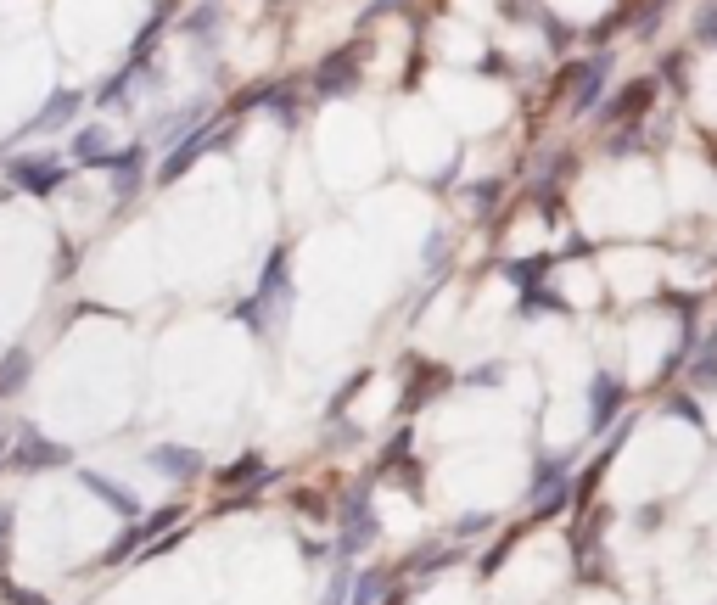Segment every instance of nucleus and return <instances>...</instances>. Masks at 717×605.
<instances>
[{
	"label": "nucleus",
	"instance_id": "f3484780",
	"mask_svg": "<svg viewBox=\"0 0 717 605\" xmlns=\"http://www.w3.org/2000/svg\"><path fill=\"white\" fill-rule=\"evenodd\" d=\"M269 101H275V118H281V124H297V113H292L297 101L292 96H269Z\"/></svg>",
	"mask_w": 717,
	"mask_h": 605
},
{
	"label": "nucleus",
	"instance_id": "20e7f679",
	"mask_svg": "<svg viewBox=\"0 0 717 605\" xmlns=\"http://www.w3.org/2000/svg\"><path fill=\"white\" fill-rule=\"evenodd\" d=\"M589 409H594V432H605V421H617L622 409V381L617 376H600L589 387Z\"/></svg>",
	"mask_w": 717,
	"mask_h": 605
},
{
	"label": "nucleus",
	"instance_id": "aec40b11",
	"mask_svg": "<svg viewBox=\"0 0 717 605\" xmlns=\"http://www.w3.org/2000/svg\"><path fill=\"white\" fill-rule=\"evenodd\" d=\"M0 202H6V197H0Z\"/></svg>",
	"mask_w": 717,
	"mask_h": 605
},
{
	"label": "nucleus",
	"instance_id": "9b49d317",
	"mask_svg": "<svg viewBox=\"0 0 717 605\" xmlns=\"http://www.w3.org/2000/svg\"><path fill=\"white\" fill-rule=\"evenodd\" d=\"M79 107H85V96H79V90H57V96H51V107H45V113L34 118V129L45 135V129H57L62 118H73Z\"/></svg>",
	"mask_w": 717,
	"mask_h": 605
},
{
	"label": "nucleus",
	"instance_id": "ddd939ff",
	"mask_svg": "<svg viewBox=\"0 0 717 605\" xmlns=\"http://www.w3.org/2000/svg\"><path fill=\"white\" fill-rule=\"evenodd\" d=\"M253 477H264V460H258V454H241V460L225 471V488H236V482H253Z\"/></svg>",
	"mask_w": 717,
	"mask_h": 605
},
{
	"label": "nucleus",
	"instance_id": "9d476101",
	"mask_svg": "<svg viewBox=\"0 0 717 605\" xmlns=\"http://www.w3.org/2000/svg\"><path fill=\"white\" fill-rule=\"evenodd\" d=\"M645 101H656V79H639V85H628L617 101H611V107H605V118H633Z\"/></svg>",
	"mask_w": 717,
	"mask_h": 605
},
{
	"label": "nucleus",
	"instance_id": "4468645a",
	"mask_svg": "<svg viewBox=\"0 0 717 605\" xmlns=\"http://www.w3.org/2000/svg\"><path fill=\"white\" fill-rule=\"evenodd\" d=\"M185 29L197 34V40H202V34L213 40V29H219V12H213V6H202V12H191V23H185Z\"/></svg>",
	"mask_w": 717,
	"mask_h": 605
},
{
	"label": "nucleus",
	"instance_id": "dca6fc26",
	"mask_svg": "<svg viewBox=\"0 0 717 605\" xmlns=\"http://www.w3.org/2000/svg\"><path fill=\"white\" fill-rule=\"evenodd\" d=\"M381 594V577H359V589H353V605H376Z\"/></svg>",
	"mask_w": 717,
	"mask_h": 605
},
{
	"label": "nucleus",
	"instance_id": "0eeeda50",
	"mask_svg": "<svg viewBox=\"0 0 717 605\" xmlns=\"http://www.w3.org/2000/svg\"><path fill=\"white\" fill-rule=\"evenodd\" d=\"M605 73H611V57H594L589 68H583V85H577V96H572V113H589V107H594V96H600V85H605Z\"/></svg>",
	"mask_w": 717,
	"mask_h": 605
},
{
	"label": "nucleus",
	"instance_id": "1a4fd4ad",
	"mask_svg": "<svg viewBox=\"0 0 717 605\" xmlns=\"http://www.w3.org/2000/svg\"><path fill=\"white\" fill-rule=\"evenodd\" d=\"M353 79H359V57H353V51H342V57H331L320 68V90L325 96H331V90H348Z\"/></svg>",
	"mask_w": 717,
	"mask_h": 605
},
{
	"label": "nucleus",
	"instance_id": "39448f33",
	"mask_svg": "<svg viewBox=\"0 0 717 605\" xmlns=\"http://www.w3.org/2000/svg\"><path fill=\"white\" fill-rule=\"evenodd\" d=\"M85 488L96 493V499H107V505H113L124 521H135V516H141V499H135V493H129L124 482H107V477H96V471H85Z\"/></svg>",
	"mask_w": 717,
	"mask_h": 605
},
{
	"label": "nucleus",
	"instance_id": "f8f14e48",
	"mask_svg": "<svg viewBox=\"0 0 717 605\" xmlns=\"http://www.w3.org/2000/svg\"><path fill=\"white\" fill-rule=\"evenodd\" d=\"M73 152L85 157V163H101V169L113 163V157H107V135H101V129H85V135L73 141Z\"/></svg>",
	"mask_w": 717,
	"mask_h": 605
},
{
	"label": "nucleus",
	"instance_id": "6ab92c4d",
	"mask_svg": "<svg viewBox=\"0 0 717 605\" xmlns=\"http://www.w3.org/2000/svg\"><path fill=\"white\" fill-rule=\"evenodd\" d=\"M6 538H12V510H0V561H6Z\"/></svg>",
	"mask_w": 717,
	"mask_h": 605
},
{
	"label": "nucleus",
	"instance_id": "f257e3e1",
	"mask_svg": "<svg viewBox=\"0 0 717 605\" xmlns=\"http://www.w3.org/2000/svg\"><path fill=\"white\" fill-rule=\"evenodd\" d=\"M12 460H17V471H51V465H68V449H62V443H45L34 426H23Z\"/></svg>",
	"mask_w": 717,
	"mask_h": 605
},
{
	"label": "nucleus",
	"instance_id": "423d86ee",
	"mask_svg": "<svg viewBox=\"0 0 717 605\" xmlns=\"http://www.w3.org/2000/svg\"><path fill=\"white\" fill-rule=\"evenodd\" d=\"M17 185H23V191H34V197H45V191H51V185L62 180V163H17Z\"/></svg>",
	"mask_w": 717,
	"mask_h": 605
},
{
	"label": "nucleus",
	"instance_id": "f03ea898",
	"mask_svg": "<svg viewBox=\"0 0 717 605\" xmlns=\"http://www.w3.org/2000/svg\"><path fill=\"white\" fill-rule=\"evenodd\" d=\"M213 146H225V129H197V135H185V141L174 146V157L163 163V180H180L202 152H213Z\"/></svg>",
	"mask_w": 717,
	"mask_h": 605
},
{
	"label": "nucleus",
	"instance_id": "7ed1b4c3",
	"mask_svg": "<svg viewBox=\"0 0 717 605\" xmlns=\"http://www.w3.org/2000/svg\"><path fill=\"white\" fill-rule=\"evenodd\" d=\"M146 465H152V471H163V477H197V471H202V454H197V449H180V443H157V449L146 454Z\"/></svg>",
	"mask_w": 717,
	"mask_h": 605
},
{
	"label": "nucleus",
	"instance_id": "2eb2a0df",
	"mask_svg": "<svg viewBox=\"0 0 717 605\" xmlns=\"http://www.w3.org/2000/svg\"><path fill=\"white\" fill-rule=\"evenodd\" d=\"M0 594H6V605H45V594H34V589H17V583H0Z\"/></svg>",
	"mask_w": 717,
	"mask_h": 605
},
{
	"label": "nucleus",
	"instance_id": "a211bd4d",
	"mask_svg": "<svg viewBox=\"0 0 717 605\" xmlns=\"http://www.w3.org/2000/svg\"><path fill=\"white\" fill-rule=\"evenodd\" d=\"M465 381H477V387H493V381H499V365H477Z\"/></svg>",
	"mask_w": 717,
	"mask_h": 605
},
{
	"label": "nucleus",
	"instance_id": "6e6552de",
	"mask_svg": "<svg viewBox=\"0 0 717 605\" xmlns=\"http://www.w3.org/2000/svg\"><path fill=\"white\" fill-rule=\"evenodd\" d=\"M29 370H34V359H29V348H12L6 359H0V398H12L23 381H29Z\"/></svg>",
	"mask_w": 717,
	"mask_h": 605
}]
</instances>
